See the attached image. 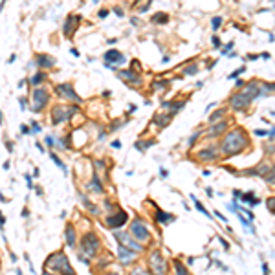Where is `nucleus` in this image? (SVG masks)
Here are the masks:
<instances>
[{
  "instance_id": "f03ea898",
  "label": "nucleus",
  "mask_w": 275,
  "mask_h": 275,
  "mask_svg": "<svg viewBox=\"0 0 275 275\" xmlns=\"http://www.w3.org/2000/svg\"><path fill=\"white\" fill-rule=\"evenodd\" d=\"M48 272H61V274H74V268L70 266V261L66 259L63 251H57L50 255V259L44 264V274Z\"/></svg>"
},
{
  "instance_id": "6ab92c4d",
  "label": "nucleus",
  "mask_w": 275,
  "mask_h": 275,
  "mask_svg": "<svg viewBox=\"0 0 275 275\" xmlns=\"http://www.w3.org/2000/svg\"><path fill=\"white\" fill-rule=\"evenodd\" d=\"M200 160H215L217 158V149L215 147H209V149H202L198 153Z\"/></svg>"
},
{
  "instance_id": "cd10ccee",
  "label": "nucleus",
  "mask_w": 275,
  "mask_h": 275,
  "mask_svg": "<svg viewBox=\"0 0 275 275\" xmlns=\"http://www.w3.org/2000/svg\"><path fill=\"white\" fill-rule=\"evenodd\" d=\"M50 158H51V161H53L55 165H59V167H61V169H63V173H64V174L68 173V171H66V165H64L63 161H61V160H59V158H57V156H55V153H51V154H50Z\"/></svg>"
},
{
  "instance_id": "ea45409f",
  "label": "nucleus",
  "mask_w": 275,
  "mask_h": 275,
  "mask_svg": "<svg viewBox=\"0 0 275 275\" xmlns=\"http://www.w3.org/2000/svg\"><path fill=\"white\" fill-rule=\"evenodd\" d=\"M244 70H246V68H238L237 72H233V74H231V76H230V79H235V77H237V76H240V74H242Z\"/></svg>"
},
{
  "instance_id": "37998d69",
  "label": "nucleus",
  "mask_w": 275,
  "mask_h": 275,
  "mask_svg": "<svg viewBox=\"0 0 275 275\" xmlns=\"http://www.w3.org/2000/svg\"><path fill=\"white\" fill-rule=\"evenodd\" d=\"M53 143H55V141H53V138H51V136H48V138H46V145H48V147H51Z\"/></svg>"
},
{
  "instance_id": "5701e85b",
  "label": "nucleus",
  "mask_w": 275,
  "mask_h": 275,
  "mask_svg": "<svg viewBox=\"0 0 275 275\" xmlns=\"http://www.w3.org/2000/svg\"><path fill=\"white\" fill-rule=\"evenodd\" d=\"M90 191H94V193H101L103 191V187H101V182L97 180V176H94V180L90 182V186H88Z\"/></svg>"
},
{
  "instance_id": "0eeeda50",
  "label": "nucleus",
  "mask_w": 275,
  "mask_h": 275,
  "mask_svg": "<svg viewBox=\"0 0 275 275\" xmlns=\"http://www.w3.org/2000/svg\"><path fill=\"white\" fill-rule=\"evenodd\" d=\"M55 94L59 97H63V99H68V101H74V103H79V96L76 94V90L72 86L70 83H63V84H57L55 86Z\"/></svg>"
},
{
  "instance_id": "393cba45",
  "label": "nucleus",
  "mask_w": 275,
  "mask_h": 275,
  "mask_svg": "<svg viewBox=\"0 0 275 275\" xmlns=\"http://www.w3.org/2000/svg\"><path fill=\"white\" fill-rule=\"evenodd\" d=\"M191 198H193V202H195V207H196V209H198V211L202 213V215H205L207 218H211V217H213V215H209V211H207V209H205L204 205L200 204V202H198L196 198H195V196H191Z\"/></svg>"
},
{
  "instance_id": "5fc2aeb1",
  "label": "nucleus",
  "mask_w": 275,
  "mask_h": 275,
  "mask_svg": "<svg viewBox=\"0 0 275 275\" xmlns=\"http://www.w3.org/2000/svg\"><path fill=\"white\" fill-rule=\"evenodd\" d=\"M4 224H6V218L2 217V213H0V226H4Z\"/></svg>"
},
{
  "instance_id": "39448f33",
  "label": "nucleus",
  "mask_w": 275,
  "mask_h": 275,
  "mask_svg": "<svg viewBox=\"0 0 275 275\" xmlns=\"http://www.w3.org/2000/svg\"><path fill=\"white\" fill-rule=\"evenodd\" d=\"M76 112H77V109H70V107H55V109H53V114H51V121H53V125H59V123L70 119Z\"/></svg>"
},
{
  "instance_id": "bb28decb",
  "label": "nucleus",
  "mask_w": 275,
  "mask_h": 275,
  "mask_svg": "<svg viewBox=\"0 0 275 275\" xmlns=\"http://www.w3.org/2000/svg\"><path fill=\"white\" fill-rule=\"evenodd\" d=\"M44 79H46L44 74H40V72H39V74H35V76L32 77V84H33V86H39V84L42 83Z\"/></svg>"
},
{
  "instance_id": "79ce46f5",
  "label": "nucleus",
  "mask_w": 275,
  "mask_h": 275,
  "mask_svg": "<svg viewBox=\"0 0 275 275\" xmlns=\"http://www.w3.org/2000/svg\"><path fill=\"white\" fill-rule=\"evenodd\" d=\"M198 136H200V132H196V134H193L191 141H189V145H195V143H196V140H198Z\"/></svg>"
},
{
  "instance_id": "f3484780",
  "label": "nucleus",
  "mask_w": 275,
  "mask_h": 275,
  "mask_svg": "<svg viewBox=\"0 0 275 275\" xmlns=\"http://www.w3.org/2000/svg\"><path fill=\"white\" fill-rule=\"evenodd\" d=\"M64 238H66V246L68 248H76V230L72 226H66L64 230Z\"/></svg>"
},
{
  "instance_id": "e433bc0d",
  "label": "nucleus",
  "mask_w": 275,
  "mask_h": 275,
  "mask_svg": "<svg viewBox=\"0 0 275 275\" xmlns=\"http://www.w3.org/2000/svg\"><path fill=\"white\" fill-rule=\"evenodd\" d=\"M220 24H222V19H220V17H215V19H213V30L217 32L218 28H220Z\"/></svg>"
},
{
  "instance_id": "c756f323",
  "label": "nucleus",
  "mask_w": 275,
  "mask_h": 275,
  "mask_svg": "<svg viewBox=\"0 0 275 275\" xmlns=\"http://www.w3.org/2000/svg\"><path fill=\"white\" fill-rule=\"evenodd\" d=\"M268 169H270L268 165H261L257 171H253L251 174H257V176H266V174H268Z\"/></svg>"
},
{
  "instance_id": "4c0bfd02",
  "label": "nucleus",
  "mask_w": 275,
  "mask_h": 275,
  "mask_svg": "<svg viewBox=\"0 0 275 275\" xmlns=\"http://www.w3.org/2000/svg\"><path fill=\"white\" fill-rule=\"evenodd\" d=\"M20 132H22V134H30V132H32V128L28 127V125H20Z\"/></svg>"
},
{
  "instance_id": "a211bd4d",
  "label": "nucleus",
  "mask_w": 275,
  "mask_h": 275,
  "mask_svg": "<svg viewBox=\"0 0 275 275\" xmlns=\"http://www.w3.org/2000/svg\"><path fill=\"white\" fill-rule=\"evenodd\" d=\"M37 63L40 68H51V66L55 64V59L50 57V55H46V53H40L37 57Z\"/></svg>"
},
{
  "instance_id": "58836bf2",
  "label": "nucleus",
  "mask_w": 275,
  "mask_h": 275,
  "mask_svg": "<svg viewBox=\"0 0 275 275\" xmlns=\"http://www.w3.org/2000/svg\"><path fill=\"white\" fill-rule=\"evenodd\" d=\"M24 178H26V184H28V189H33V184H32V176H30V174H26Z\"/></svg>"
},
{
  "instance_id": "8fccbe9b",
  "label": "nucleus",
  "mask_w": 275,
  "mask_h": 275,
  "mask_svg": "<svg viewBox=\"0 0 275 275\" xmlns=\"http://www.w3.org/2000/svg\"><path fill=\"white\" fill-rule=\"evenodd\" d=\"M112 147L119 149V147H121V143H119V141H112Z\"/></svg>"
},
{
  "instance_id": "412c9836",
  "label": "nucleus",
  "mask_w": 275,
  "mask_h": 275,
  "mask_svg": "<svg viewBox=\"0 0 275 275\" xmlns=\"http://www.w3.org/2000/svg\"><path fill=\"white\" fill-rule=\"evenodd\" d=\"M242 202H244V204H250V205L261 204V200L257 198L253 193H246V195H242Z\"/></svg>"
},
{
  "instance_id": "a19ab883",
  "label": "nucleus",
  "mask_w": 275,
  "mask_h": 275,
  "mask_svg": "<svg viewBox=\"0 0 275 275\" xmlns=\"http://www.w3.org/2000/svg\"><path fill=\"white\" fill-rule=\"evenodd\" d=\"M268 209H270V211H275V198L268 200Z\"/></svg>"
},
{
  "instance_id": "ddd939ff",
  "label": "nucleus",
  "mask_w": 275,
  "mask_h": 275,
  "mask_svg": "<svg viewBox=\"0 0 275 275\" xmlns=\"http://www.w3.org/2000/svg\"><path fill=\"white\" fill-rule=\"evenodd\" d=\"M231 109L235 110H246L248 109V105H250V99L244 96V94H235V96L231 97Z\"/></svg>"
},
{
  "instance_id": "c9c22d12",
  "label": "nucleus",
  "mask_w": 275,
  "mask_h": 275,
  "mask_svg": "<svg viewBox=\"0 0 275 275\" xmlns=\"http://www.w3.org/2000/svg\"><path fill=\"white\" fill-rule=\"evenodd\" d=\"M222 114H224L222 110H217V112H215V114H213L211 118H209V121L215 123V121H217V119H220V118H222Z\"/></svg>"
},
{
  "instance_id": "c85d7f7f",
  "label": "nucleus",
  "mask_w": 275,
  "mask_h": 275,
  "mask_svg": "<svg viewBox=\"0 0 275 275\" xmlns=\"http://www.w3.org/2000/svg\"><path fill=\"white\" fill-rule=\"evenodd\" d=\"M154 143H156L154 140H149L147 143H141V141H138V143H136V149H138V151H145V149L151 147V145H154Z\"/></svg>"
},
{
  "instance_id": "603ef678",
  "label": "nucleus",
  "mask_w": 275,
  "mask_h": 275,
  "mask_svg": "<svg viewBox=\"0 0 275 275\" xmlns=\"http://www.w3.org/2000/svg\"><path fill=\"white\" fill-rule=\"evenodd\" d=\"M35 147H37L39 151H40V153H44V147H42V145H40V143H35Z\"/></svg>"
},
{
  "instance_id": "0e129e2a",
  "label": "nucleus",
  "mask_w": 275,
  "mask_h": 275,
  "mask_svg": "<svg viewBox=\"0 0 275 275\" xmlns=\"http://www.w3.org/2000/svg\"><path fill=\"white\" fill-rule=\"evenodd\" d=\"M274 114H275V112H274Z\"/></svg>"
},
{
  "instance_id": "e2e57ef3",
  "label": "nucleus",
  "mask_w": 275,
  "mask_h": 275,
  "mask_svg": "<svg viewBox=\"0 0 275 275\" xmlns=\"http://www.w3.org/2000/svg\"><path fill=\"white\" fill-rule=\"evenodd\" d=\"M2 123H4V119H2V112H0V125H2Z\"/></svg>"
},
{
  "instance_id": "7c9ffc66",
  "label": "nucleus",
  "mask_w": 275,
  "mask_h": 275,
  "mask_svg": "<svg viewBox=\"0 0 275 275\" xmlns=\"http://www.w3.org/2000/svg\"><path fill=\"white\" fill-rule=\"evenodd\" d=\"M186 76H195V74H198V66L196 64H191V66H187L186 70H184Z\"/></svg>"
},
{
  "instance_id": "13d9d810",
  "label": "nucleus",
  "mask_w": 275,
  "mask_h": 275,
  "mask_svg": "<svg viewBox=\"0 0 275 275\" xmlns=\"http://www.w3.org/2000/svg\"><path fill=\"white\" fill-rule=\"evenodd\" d=\"M263 272H264V274H268V272H270V270H268V264H263Z\"/></svg>"
},
{
  "instance_id": "de8ad7c7",
  "label": "nucleus",
  "mask_w": 275,
  "mask_h": 275,
  "mask_svg": "<svg viewBox=\"0 0 275 275\" xmlns=\"http://www.w3.org/2000/svg\"><path fill=\"white\" fill-rule=\"evenodd\" d=\"M33 132H39V130H40V125H39V123H33V128H32Z\"/></svg>"
},
{
  "instance_id": "6e6552de",
  "label": "nucleus",
  "mask_w": 275,
  "mask_h": 275,
  "mask_svg": "<svg viewBox=\"0 0 275 275\" xmlns=\"http://www.w3.org/2000/svg\"><path fill=\"white\" fill-rule=\"evenodd\" d=\"M114 237L119 240V244H123V246H127V248H130V250H134L140 253L141 250H143V246L141 244H138L134 240V238L128 235L127 231H114Z\"/></svg>"
},
{
  "instance_id": "3c124183",
  "label": "nucleus",
  "mask_w": 275,
  "mask_h": 275,
  "mask_svg": "<svg viewBox=\"0 0 275 275\" xmlns=\"http://www.w3.org/2000/svg\"><path fill=\"white\" fill-rule=\"evenodd\" d=\"M116 15H118V17H123V11L119 7H116Z\"/></svg>"
},
{
  "instance_id": "f8f14e48",
  "label": "nucleus",
  "mask_w": 275,
  "mask_h": 275,
  "mask_svg": "<svg viewBox=\"0 0 275 275\" xmlns=\"http://www.w3.org/2000/svg\"><path fill=\"white\" fill-rule=\"evenodd\" d=\"M128 220L127 217V213L125 211H119V213H116V215H112V217H109V220H107V224L112 228V230H118V228H121L125 222Z\"/></svg>"
},
{
  "instance_id": "423d86ee",
  "label": "nucleus",
  "mask_w": 275,
  "mask_h": 275,
  "mask_svg": "<svg viewBox=\"0 0 275 275\" xmlns=\"http://www.w3.org/2000/svg\"><path fill=\"white\" fill-rule=\"evenodd\" d=\"M46 103H48V92L42 88H37L32 96V110L37 114V112H40V110L44 109Z\"/></svg>"
},
{
  "instance_id": "052dcab7",
  "label": "nucleus",
  "mask_w": 275,
  "mask_h": 275,
  "mask_svg": "<svg viewBox=\"0 0 275 275\" xmlns=\"http://www.w3.org/2000/svg\"><path fill=\"white\" fill-rule=\"evenodd\" d=\"M6 149L9 151V153H11V151H13V145H11V143H6Z\"/></svg>"
},
{
  "instance_id": "bf43d9fd",
  "label": "nucleus",
  "mask_w": 275,
  "mask_h": 275,
  "mask_svg": "<svg viewBox=\"0 0 275 275\" xmlns=\"http://www.w3.org/2000/svg\"><path fill=\"white\" fill-rule=\"evenodd\" d=\"M15 59H17V57H15V55H11V57L7 59V63H9V64H11V63H15Z\"/></svg>"
},
{
  "instance_id": "a878e982",
  "label": "nucleus",
  "mask_w": 275,
  "mask_h": 275,
  "mask_svg": "<svg viewBox=\"0 0 275 275\" xmlns=\"http://www.w3.org/2000/svg\"><path fill=\"white\" fill-rule=\"evenodd\" d=\"M237 217H238V220H240V222H242V224L248 228V231H250V233H255V228H253V224H251L250 220H246V218H244L238 211H237Z\"/></svg>"
},
{
  "instance_id": "9b49d317",
  "label": "nucleus",
  "mask_w": 275,
  "mask_h": 275,
  "mask_svg": "<svg viewBox=\"0 0 275 275\" xmlns=\"http://www.w3.org/2000/svg\"><path fill=\"white\" fill-rule=\"evenodd\" d=\"M105 63H109V64H125L127 63V59H125V55H123L121 51H118V50H110L105 53Z\"/></svg>"
},
{
  "instance_id": "dca6fc26",
  "label": "nucleus",
  "mask_w": 275,
  "mask_h": 275,
  "mask_svg": "<svg viewBox=\"0 0 275 275\" xmlns=\"http://www.w3.org/2000/svg\"><path fill=\"white\" fill-rule=\"evenodd\" d=\"M242 94L251 101V99H255V97H261V86H259L257 83H250L246 88H244Z\"/></svg>"
},
{
  "instance_id": "2f4dec72",
  "label": "nucleus",
  "mask_w": 275,
  "mask_h": 275,
  "mask_svg": "<svg viewBox=\"0 0 275 275\" xmlns=\"http://www.w3.org/2000/svg\"><path fill=\"white\" fill-rule=\"evenodd\" d=\"M264 178H266V182H268V184H275V167H272V169H270L268 174H266Z\"/></svg>"
},
{
  "instance_id": "72a5a7b5",
  "label": "nucleus",
  "mask_w": 275,
  "mask_h": 275,
  "mask_svg": "<svg viewBox=\"0 0 275 275\" xmlns=\"http://www.w3.org/2000/svg\"><path fill=\"white\" fill-rule=\"evenodd\" d=\"M165 86H169V81H156V83L153 84L154 90H161V88H165Z\"/></svg>"
},
{
  "instance_id": "4be33fe9",
  "label": "nucleus",
  "mask_w": 275,
  "mask_h": 275,
  "mask_svg": "<svg viewBox=\"0 0 275 275\" xmlns=\"http://www.w3.org/2000/svg\"><path fill=\"white\" fill-rule=\"evenodd\" d=\"M226 127H228V123H226V121L217 123L215 127L209 128V134H211V136H218V134H220V132H222V130H226Z\"/></svg>"
},
{
  "instance_id": "aec40b11",
  "label": "nucleus",
  "mask_w": 275,
  "mask_h": 275,
  "mask_svg": "<svg viewBox=\"0 0 275 275\" xmlns=\"http://www.w3.org/2000/svg\"><path fill=\"white\" fill-rule=\"evenodd\" d=\"M156 220L161 222V224H167V222L174 220V217L173 215H169V213H165V211H161V209H158V211H156Z\"/></svg>"
},
{
  "instance_id": "49530a36",
  "label": "nucleus",
  "mask_w": 275,
  "mask_h": 275,
  "mask_svg": "<svg viewBox=\"0 0 275 275\" xmlns=\"http://www.w3.org/2000/svg\"><path fill=\"white\" fill-rule=\"evenodd\" d=\"M255 134H257V136H266V134H268V132H266V130H261V128H257V130H255Z\"/></svg>"
},
{
  "instance_id": "c03bdc74",
  "label": "nucleus",
  "mask_w": 275,
  "mask_h": 275,
  "mask_svg": "<svg viewBox=\"0 0 275 275\" xmlns=\"http://www.w3.org/2000/svg\"><path fill=\"white\" fill-rule=\"evenodd\" d=\"M19 103H20V110H26V99L24 97H20Z\"/></svg>"
},
{
  "instance_id": "1a4fd4ad",
  "label": "nucleus",
  "mask_w": 275,
  "mask_h": 275,
  "mask_svg": "<svg viewBox=\"0 0 275 275\" xmlns=\"http://www.w3.org/2000/svg\"><path fill=\"white\" fill-rule=\"evenodd\" d=\"M149 264H151V272H153V274H165L167 264H165V261H163V257H161L158 251H154L153 255H151Z\"/></svg>"
},
{
  "instance_id": "2eb2a0df",
  "label": "nucleus",
  "mask_w": 275,
  "mask_h": 275,
  "mask_svg": "<svg viewBox=\"0 0 275 275\" xmlns=\"http://www.w3.org/2000/svg\"><path fill=\"white\" fill-rule=\"evenodd\" d=\"M119 77H121L123 81H127V83H132V84H141V77L140 74H136L134 70H121L119 72Z\"/></svg>"
},
{
  "instance_id": "f257e3e1",
  "label": "nucleus",
  "mask_w": 275,
  "mask_h": 275,
  "mask_svg": "<svg viewBox=\"0 0 275 275\" xmlns=\"http://www.w3.org/2000/svg\"><path fill=\"white\" fill-rule=\"evenodd\" d=\"M248 145V138L244 134L240 128H235V130H231L228 132L222 141V153L226 156H235V154L242 153L244 149Z\"/></svg>"
},
{
  "instance_id": "4468645a",
  "label": "nucleus",
  "mask_w": 275,
  "mask_h": 275,
  "mask_svg": "<svg viewBox=\"0 0 275 275\" xmlns=\"http://www.w3.org/2000/svg\"><path fill=\"white\" fill-rule=\"evenodd\" d=\"M81 20V17H77V15H70L68 19H66V22H64V28H63V33L64 37H70L72 33H74V30H76L77 22Z\"/></svg>"
},
{
  "instance_id": "680f3d73",
  "label": "nucleus",
  "mask_w": 275,
  "mask_h": 275,
  "mask_svg": "<svg viewBox=\"0 0 275 275\" xmlns=\"http://www.w3.org/2000/svg\"><path fill=\"white\" fill-rule=\"evenodd\" d=\"M28 215H30V211H28V209H22V217H28Z\"/></svg>"
},
{
  "instance_id": "a18cd8bd",
  "label": "nucleus",
  "mask_w": 275,
  "mask_h": 275,
  "mask_svg": "<svg viewBox=\"0 0 275 275\" xmlns=\"http://www.w3.org/2000/svg\"><path fill=\"white\" fill-rule=\"evenodd\" d=\"M211 42H213V46H217V48H218V46H220V39H218V37H213Z\"/></svg>"
},
{
  "instance_id": "b1692460",
  "label": "nucleus",
  "mask_w": 275,
  "mask_h": 275,
  "mask_svg": "<svg viewBox=\"0 0 275 275\" xmlns=\"http://www.w3.org/2000/svg\"><path fill=\"white\" fill-rule=\"evenodd\" d=\"M153 22H158V24H167L169 22V15L165 13H156L153 17Z\"/></svg>"
},
{
  "instance_id": "20e7f679",
  "label": "nucleus",
  "mask_w": 275,
  "mask_h": 275,
  "mask_svg": "<svg viewBox=\"0 0 275 275\" xmlns=\"http://www.w3.org/2000/svg\"><path fill=\"white\" fill-rule=\"evenodd\" d=\"M130 233H132V237H134L138 242H147L149 237H151V235H149L147 226L143 224L140 218H136L134 222L130 224Z\"/></svg>"
},
{
  "instance_id": "f704fd0d",
  "label": "nucleus",
  "mask_w": 275,
  "mask_h": 275,
  "mask_svg": "<svg viewBox=\"0 0 275 275\" xmlns=\"http://www.w3.org/2000/svg\"><path fill=\"white\" fill-rule=\"evenodd\" d=\"M174 266H176V272H178V274H187V270L184 268V266H182V263H180V261H174Z\"/></svg>"
},
{
  "instance_id": "7ed1b4c3",
  "label": "nucleus",
  "mask_w": 275,
  "mask_h": 275,
  "mask_svg": "<svg viewBox=\"0 0 275 275\" xmlns=\"http://www.w3.org/2000/svg\"><path fill=\"white\" fill-rule=\"evenodd\" d=\"M81 248H83L84 255L94 257L99 250V238H97L96 233H86L81 240Z\"/></svg>"
},
{
  "instance_id": "09e8293b",
  "label": "nucleus",
  "mask_w": 275,
  "mask_h": 275,
  "mask_svg": "<svg viewBox=\"0 0 275 275\" xmlns=\"http://www.w3.org/2000/svg\"><path fill=\"white\" fill-rule=\"evenodd\" d=\"M215 215H217L218 218H220V220H222V222H226V217L224 215H222V213H218V211H215Z\"/></svg>"
},
{
  "instance_id": "9d476101",
  "label": "nucleus",
  "mask_w": 275,
  "mask_h": 275,
  "mask_svg": "<svg viewBox=\"0 0 275 275\" xmlns=\"http://www.w3.org/2000/svg\"><path fill=\"white\" fill-rule=\"evenodd\" d=\"M138 251L130 250V248H127V246H123V244H118V257L121 259L123 264H130L132 261H134V257Z\"/></svg>"
},
{
  "instance_id": "6e6d98bb",
  "label": "nucleus",
  "mask_w": 275,
  "mask_h": 275,
  "mask_svg": "<svg viewBox=\"0 0 275 275\" xmlns=\"http://www.w3.org/2000/svg\"><path fill=\"white\" fill-rule=\"evenodd\" d=\"M160 174L163 176V178H165V176H167V169H160Z\"/></svg>"
},
{
  "instance_id": "473e14b6",
  "label": "nucleus",
  "mask_w": 275,
  "mask_h": 275,
  "mask_svg": "<svg viewBox=\"0 0 275 275\" xmlns=\"http://www.w3.org/2000/svg\"><path fill=\"white\" fill-rule=\"evenodd\" d=\"M81 202H83V205H86V207H88V209H90V211H92V213H97L96 205H92V204H90V202H88V200H86V198H84L83 195H81Z\"/></svg>"
},
{
  "instance_id": "864d4df0",
  "label": "nucleus",
  "mask_w": 275,
  "mask_h": 275,
  "mask_svg": "<svg viewBox=\"0 0 275 275\" xmlns=\"http://www.w3.org/2000/svg\"><path fill=\"white\" fill-rule=\"evenodd\" d=\"M79 261H81V263H84V264H88V263H90V261H88V259H84V257H83V255H81V257H79Z\"/></svg>"
},
{
  "instance_id": "4d7b16f0",
  "label": "nucleus",
  "mask_w": 275,
  "mask_h": 275,
  "mask_svg": "<svg viewBox=\"0 0 275 275\" xmlns=\"http://www.w3.org/2000/svg\"><path fill=\"white\" fill-rule=\"evenodd\" d=\"M70 53H72V55H74V57H79V51H77V50H72Z\"/></svg>"
}]
</instances>
